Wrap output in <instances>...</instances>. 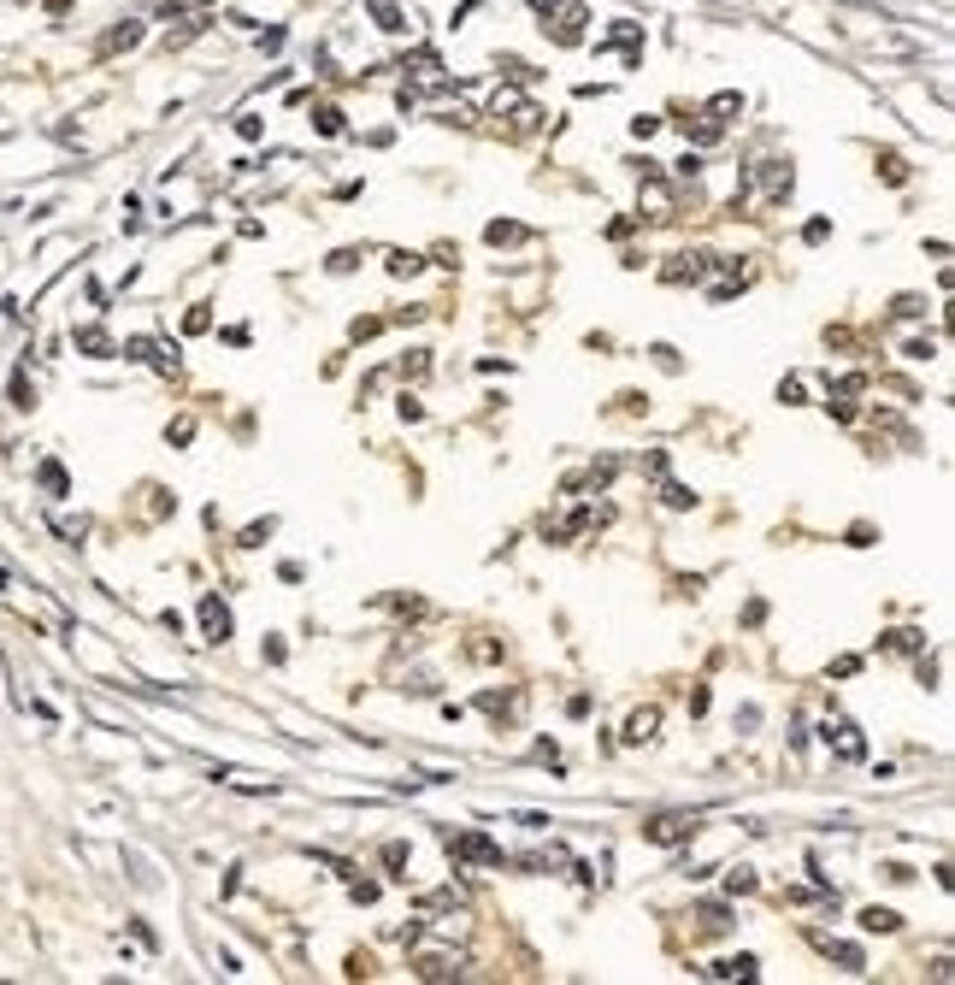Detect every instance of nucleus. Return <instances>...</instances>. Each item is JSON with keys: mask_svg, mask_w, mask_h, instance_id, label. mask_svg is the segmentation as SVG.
<instances>
[{"mask_svg": "<svg viewBox=\"0 0 955 985\" xmlns=\"http://www.w3.org/2000/svg\"><path fill=\"white\" fill-rule=\"evenodd\" d=\"M696 832H702V820H696V815H655L643 826V838H649V844H684V838H696Z\"/></svg>", "mask_w": 955, "mask_h": 985, "instance_id": "nucleus-1", "label": "nucleus"}, {"mask_svg": "<svg viewBox=\"0 0 955 985\" xmlns=\"http://www.w3.org/2000/svg\"><path fill=\"white\" fill-rule=\"evenodd\" d=\"M548 24H555V42L561 48H578L584 42V24H590V18H584V6H578V0H561V18H548ZM543 24V30H548Z\"/></svg>", "mask_w": 955, "mask_h": 985, "instance_id": "nucleus-2", "label": "nucleus"}, {"mask_svg": "<svg viewBox=\"0 0 955 985\" xmlns=\"http://www.w3.org/2000/svg\"><path fill=\"white\" fill-rule=\"evenodd\" d=\"M454 856L460 861H490V868H502V844H490V838H484V832H460V838H454Z\"/></svg>", "mask_w": 955, "mask_h": 985, "instance_id": "nucleus-3", "label": "nucleus"}, {"mask_svg": "<svg viewBox=\"0 0 955 985\" xmlns=\"http://www.w3.org/2000/svg\"><path fill=\"white\" fill-rule=\"evenodd\" d=\"M495 118H513V125H520V130H537V118H543V113H537V107H531V100H525V95H513V89H502V95H495Z\"/></svg>", "mask_w": 955, "mask_h": 985, "instance_id": "nucleus-4", "label": "nucleus"}, {"mask_svg": "<svg viewBox=\"0 0 955 985\" xmlns=\"http://www.w3.org/2000/svg\"><path fill=\"white\" fill-rule=\"evenodd\" d=\"M201 632H207V644H225V637H230V608L219 602V596H207V602H201Z\"/></svg>", "mask_w": 955, "mask_h": 985, "instance_id": "nucleus-5", "label": "nucleus"}, {"mask_svg": "<svg viewBox=\"0 0 955 985\" xmlns=\"http://www.w3.org/2000/svg\"><path fill=\"white\" fill-rule=\"evenodd\" d=\"M708 266H714V254H678V260L660 272V278H667V283H696Z\"/></svg>", "mask_w": 955, "mask_h": 985, "instance_id": "nucleus-6", "label": "nucleus"}, {"mask_svg": "<svg viewBox=\"0 0 955 985\" xmlns=\"http://www.w3.org/2000/svg\"><path fill=\"white\" fill-rule=\"evenodd\" d=\"M413 968H419V980H454V973H460V956H443V950H431V956H419Z\"/></svg>", "mask_w": 955, "mask_h": 985, "instance_id": "nucleus-7", "label": "nucleus"}, {"mask_svg": "<svg viewBox=\"0 0 955 985\" xmlns=\"http://www.w3.org/2000/svg\"><path fill=\"white\" fill-rule=\"evenodd\" d=\"M761 184H767V195H773V201H785L790 195V166H785V160H761Z\"/></svg>", "mask_w": 955, "mask_h": 985, "instance_id": "nucleus-8", "label": "nucleus"}, {"mask_svg": "<svg viewBox=\"0 0 955 985\" xmlns=\"http://www.w3.org/2000/svg\"><path fill=\"white\" fill-rule=\"evenodd\" d=\"M826 738H838V756H849V761H861L867 756V744H861V732L849 726V720H838V726H826Z\"/></svg>", "mask_w": 955, "mask_h": 985, "instance_id": "nucleus-9", "label": "nucleus"}, {"mask_svg": "<svg viewBox=\"0 0 955 985\" xmlns=\"http://www.w3.org/2000/svg\"><path fill=\"white\" fill-rule=\"evenodd\" d=\"M655 726H660L655 708H637V714L625 720V744H649V738H655Z\"/></svg>", "mask_w": 955, "mask_h": 985, "instance_id": "nucleus-10", "label": "nucleus"}, {"mask_svg": "<svg viewBox=\"0 0 955 985\" xmlns=\"http://www.w3.org/2000/svg\"><path fill=\"white\" fill-rule=\"evenodd\" d=\"M755 968H761L755 956H726V962H714L708 973H714V980H755Z\"/></svg>", "mask_w": 955, "mask_h": 985, "instance_id": "nucleus-11", "label": "nucleus"}, {"mask_svg": "<svg viewBox=\"0 0 955 985\" xmlns=\"http://www.w3.org/2000/svg\"><path fill=\"white\" fill-rule=\"evenodd\" d=\"M136 42H142V24H136V18H125V24L100 42V54H125V48H136Z\"/></svg>", "mask_w": 955, "mask_h": 985, "instance_id": "nucleus-12", "label": "nucleus"}, {"mask_svg": "<svg viewBox=\"0 0 955 985\" xmlns=\"http://www.w3.org/2000/svg\"><path fill=\"white\" fill-rule=\"evenodd\" d=\"M372 18H378V30H390V36H401V30H408V18H401V6H395V0H372Z\"/></svg>", "mask_w": 955, "mask_h": 985, "instance_id": "nucleus-13", "label": "nucleus"}, {"mask_svg": "<svg viewBox=\"0 0 955 985\" xmlns=\"http://www.w3.org/2000/svg\"><path fill=\"white\" fill-rule=\"evenodd\" d=\"M814 944L826 950V956H838L849 973H861V950H856V944H838V938H814Z\"/></svg>", "mask_w": 955, "mask_h": 985, "instance_id": "nucleus-14", "label": "nucleus"}, {"mask_svg": "<svg viewBox=\"0 0 955 985\" xmlns=\"http://www.w3.org/2000/svg\"><path fill=\"white\" fill-rule=\"evenodd\" d=\"M897 927H902L897 909H867V915H861V932H897Z\"/></svg>", "mask_w": 955, "mask_h": 985, "instance_id": "nucleus-15", "label": "nucleus"}, {"mask_svg": "<svg viewBox=\"0 0 955 985\" xmlns=\"http://www.w3.org/2000/svg\"><path fill=\"white\" fill-rule=\"evenodd\" d=\"M419 266H425V260H419V254H408V248H395V254H390V272H395V278H413Z\"/></svg>", "mask_w": 955, "mask_h": 985, "instance_id": "nucleus-16", "label": "nucleus"}, {"mask_svg": "<svg viewBox=\"0 0 955 985\" xmlns=\"http://www.w3.org/2000/svg\"><path fill=\"white\" fill-rule=\"evenodd\" d=\"M313 118H319V136H342V113L337 107H319Z\"/></svg>", "mask_w": 955, "mask_h": 985, "instance_id": "nucleus-17", "label": "nucleus"}, {"mask_svg": "<svg viewBox=\"0 0 955 985\" xmlns=\"http://www.w3.org/2000/svg\"><path fill=\"white\" fill-rule=\"evenodd\" d=\"M77 342H83L89 354H113V342H107V331H77Z\"/></svg>", "mask_w": 955, "mask_h": 985, "instance_id": "nucleus-18", "label": "nucleus"}, {"mask_svg": "<svg viewBox=\"0 0 955 985\" xmlns=\"http://www.w3.org/2000/svg\"><path fill=\"white\" fill-rule=\"evenodd\" d=\"M702 927L708 932H726L731 920H726V909H719V903H702Z\"/></svg>", "mask_w": 955, "mask_h": 985, "instance_id": "nucleus-19", "label": "nucleus"}, {"mask_svg": "<svg viewBox=\"0 0 955 985\" xmlns=\"http://www.w3.org/2000/svg\"><path fill=\"white\" fill-rule=\"evenodd\" d=\"M920 644H926L920 632H890V637H885V649H902V655H908V649H920Z\"/></svg>", "mask_w": 955, "mask_h": 985, "instance_id": "nucleus-20", "label": "nucleus"}, {"mask_svg": "<svg viewBox=\"0 0 955 985\" xmlns=\"http://www.w3.org/2000/svg\"><path fill=\"white\" fill-rule=\"evenodd\" d=\"M607 48H625V54H632V48H637V24H619L614 36H607Z\"/></svg>", "mask_w": 955, "mask_h": 985, "instance_id": "nucleus-21", "label": "nucleus"}, {"mask_svg": "<svg viewBox=\"0 0 955 985\" xmlns=\"http://www.w3.org/2000/svg\"><path fill=\"white\" fill-rule=\"evenodd\" d=\"M42 484H47L54 496H65V466H54V461H47V466H42Z\"/></svg>", "mask_w": 955, "mask_h": 985, "instance_id": "nucleus-22", "label": "nucleus"}, {"mask_svg": "<svg viewBox=\"0 0 955 985\" xmlns=\"http://www.w3.org/2000/svg\"><path fill=\"white\" fill-rule=\"evenodd\" d=\"M520 237H525L520 225H502V219H495V225H490V242H495V248H502V242H520Z\"/></svg>", "mask_w": 955, "mask_h": 985, "instance_id": "nucleus-23", "label": "nucleus"}, {"mask_svg": "<svg viewBox=\"0 0 955 985\" xmlns=\"http://www.w3.org/2000/svg\"><path fill=\"white\" fill-rule=\"evenodd\" d=\"M360 266V248H342V254H331V272H354Z\"/></svg>", "mask_w": 955, "mask_h": 985, "instance_id": "nucleus-24", "label": "nucleus"}, {"mask_svg": "<svg viewBox=\"0 0 955 985\" xmlns=\"http://www.w3.org/2000/svg\"><path fill=\"white\" fill-rule=\"evenodd\" d=\"M660 496H667V507H690V502H696V496H690L684 484H667V490H660Z\"/></svg>", "mask_w": 955, "mask_h": 985, "instance_id": "nucleus-25", "label": "nucleus"}, {"mask_svg": "<svg viewBox=\"0 0 955 985\" xmlns=\"http://www.w3.org/2000/svg\"><path fill=\"white\" fill-rule=\"evenodd\" d=\"M708 113H744V95H714V107Z\"/></svg>", "mask_w": 955, "mask_h": 985, "instance_id": "nucleus-26", "label": "nucleus"}, {"mask_svg": "<svg viewBox=\"0 0 955 985\" xmlns=\"http://www.w3.org/2000/svg\"><path fill=\"white\" fill-rule=\"evenodd\" d=\"M726 891H755V873H749V868H737V873L726 879Z\"/></svg>", "mask_w": 955, "mask_h": 985, "instance_id": "nucleus-27", "label": "nucleus"}, {"mask_svg": "<svg viewBox=\"0 0 955 985\" xmlns=\"http://www.w3.org/2000/svg\"><path fill=\"white\" fill-rule=\"evenodd\" d=\"M885 177H890V184H902V177H908V166H902L897 154H885Z\"/></svg>", "mask_w": 955, "mask_h": 985, "instance_id": "nucleus-28", "label": "nucleus"}, {"mask_svg": "<svg viewBox=\"0 0 955 985\" xmlns=\"http://www.w3.org/2000/svg\"><path fill=\"white\" fill-rule=\"evenodd\" d=\"M779 402H802V378H785V384H779Z\"/></svg>", "mask_w": 955, "mask_h": 985, "instance_id": "nucleus-29", "label": "nucleus"}, {"mask_svg": "<svg viewBox=\"0 0 955 985\" xmlns=\"http://www.w3.org/2000/svg\"><path fill=\"white\" fill-rule=\"evenodd\" d=\"M47 6H54V13H65V6H71V0H47Z\"/></svg>", "mask_w": 955, "mask_h": 985, "instance_id": "nucleus-30", "label": "nucleus"}]
</instances>
